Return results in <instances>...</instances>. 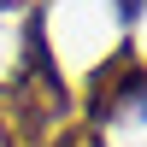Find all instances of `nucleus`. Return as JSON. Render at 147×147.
Returning <instances> with one entry per match:
<instances>
[{
	"instance_id": "nucleus-1",
	"label": "nucleus",
	"mask_w": 147,
	"mask_h": 147,
	"mask_svg": "<svg viewBox=\"0 0 147 147\" xmlns=\"http://www.w3.org/2000/svg\"><path fill=\"white\" fill-rule=\"evenodd\" d=\"M147 94V59L136 41H118L112 53L100 59V65L88 71V82H82V106H88V124H106V118H118L124 106H136Z\"/></svg>"
},
{
	"instance_id": "nucleus-3",
	"label": "nucleus",
	"mask_w": 147,
	"mask_h": 147,
	"mask_svg": "<svg viewBox=\"0 0 147 147\" xmlns=\"http://www.w3.org/2000/svg\"><path fill=\"white\" fill-rule=\"evenodd\" d=\"M47 147H106V136H100V124L77 118V124H59L53 136H47Z\"/></svg>"
},
{
	"instance_id": "nucleus-4",
	"label": "nucleus",
	"mask_w": 147,
	"mask_h": 147,
	"mask_svg": "<svg viewBox=\"0 0 147 147\" xmlns=\"http://www.w3.org/2000/svg\"><path fill=\"white\" fill-rule=\"evenodd\" d=\"M118 12H124V18H136V12H141V0H118Z\"/></svg>"
},
{
	"instance_id": "nucleus-2",
	"label": "nucleus",
	"mask_w": 147,
	"mask_h": 147,
	"mask_svg": "<svg viewBox=\"0 0 147 147\" xmlns=\"http://www.w3.org/2000/svg\"><path fill=\"white\" fill-rule=\"evenodd\" d=\"M53 136V112L24 77L0 82V147H47Z\"/></svg>"
}]
</instances>
